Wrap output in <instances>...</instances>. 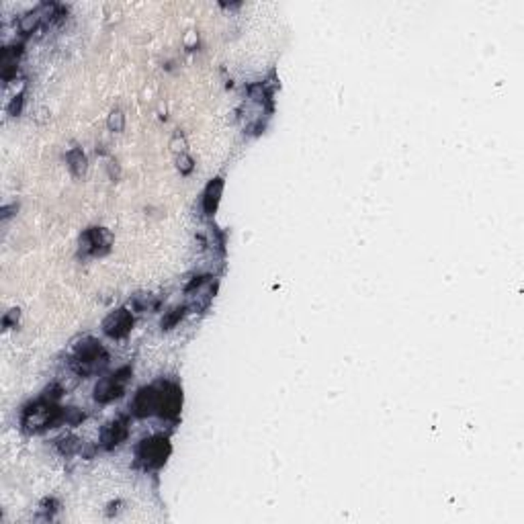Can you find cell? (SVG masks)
<instances>
[{"instance_id": "1", "label": "cell", "mask_w": 524, "mask_h": 524, "mask_svg": "<svg viewBox=\"0 0 524 524\" xmlns=\"http://www.w3.org/2000/svg\"><path fill=\"white\" fill-rule=\"evenodd\" d=\"M105 362L106 353L103 351V346L97 340L86 338V340H83V344L76 346V358L72 360V369L80 377H86V375L95 373L97 369H101Z\"/></svg>"}, {"instance_id": "2", "label": "cell", "mask_w": 524, "mask_h": 524, "mask_svg": "<svg viewBox=\"0 0 524 524\" xmlns=\"http://www.w3.org/2000/svg\"><path fill=\"white\" fill-rule=\"evenodd\" d=\"M168 455H170V444L164 437H152L140 442L138 446V459H142L147 467L164 465Z\"/></svg>"}, {"instance_id": "3", "label": "cell", "mask_w": 524, "mask_h": 524, "mask_svg": "<svg viewBox=\"0 0 524 524\" xmlns=\"http://www.w3.org/2000/svg\"><path fill=\"white\" fill-rule=\"evenodd\" d=\"M160 403H162V389L160 385H152V387H142L135 398H133V414L140 418H146L152 414H160Z\"/></svg>"}, {"instance_id": "4", "label": "cell", "mask_w": 524, "mask_h": 524, "mask_svg": "<svg viewBox=\"0 0 524 524\" xmlns=\"http://www.w3.org/2000/svg\"><path fill=\"white\" fill-rule=\"evenodd\" d=\"M131 373V369H121L117 371L113 377H105L103 381H99V385L95 387V399L101 401V403H109L113 399L121 398L123 396V383L127 381V375Z\"/></svg>"}, {"instance_id": "5", "label": "cell", "mask_w": 524, "mask_h": 524, "mask_svg": "<svg viewBox=\"0 0 524 524\" xmlns=\"http://www.w3.org/2000/svg\"><path fill=\"white\" fill-rule=\"evenodd\" d=\"M131 326H133V317L127 310H119V312L109 315L103 322V330L111 338H123V336L129 334Z\"/></svg>"}, {"instance_id": "6", "label": "cell", "mask_w": 524, "mask_h": 524, "mask_svg": "<svg viewBox=\"0 0 524 524\" xmlns=\"http://www.w3.org/2000/svg\"><path fill=\"white\" fill-rule=\"evenodd\" d=\"M111 244V236L109 231H105L103 228H90L83 233L80 238V246H83L84 254H99L101 248H109Z\"/></svg>"}, {"instance_id": "7", "label": "cell", "mask_w": 524, "mask_h": 524, "mask_svg": "<svg viewBox=\"0 0 524 524\" xmlns=\"http://www.w3.org/2000/svg\"><path fill=\"white\" fill-rule=\"evenodd\" d=\"M127 439V418H117L109 422L103 432H101V442L105 449H115L117 444Z\"/></svg>"}, {"instance_id": "8", "label": "cell", "mask_w": 524, "mask_h": 524, "mask_svg": "<svg viewBox=\"0 0 524 524\" xmlns=\"http://www.w3.org/2000/svg\"><path fill=\"white\" fill-rule=\"evenodd\" d=\"M221 190H224V181H221V178H215V181H211L209 185H207L205 197H203V211H205L207 215H213L215 209H217Z\"/></svg>"}, {"instance_id": "9", "label": "cell", "mask_w": 524, "mask_h": 524, "mask_svg": "<svg viewBox=\"0 0 524 524\" xmlns=\"http://www.w3.org/2000/svg\"><path fill=\"white\" fill-rule=\"evenodd\" d=\"M68 164L72 168V172H74V176H83L84 170H86V158H84L83 150H72L70 154H68Z\"/></svg>"}, {"instance_id": "10", "label": "cell", "mask_w": 524, "mask_h": 524, "mask_svg": "<svg viewBox=\"0 0 524 524\" xmlns=\"http://www.w3.org/2000/svg\"><path fill=\"white\" fill-rule=\"evenodd\" d=\"M185 312H187L185 307H176V310H172V312H170V314H168L166 317L162 319V328H164V330H170V328H174V326H176V324L181 322V317L185 315Z\"/></svg>"}, {"instance_id": "11", "label": "cell", "mask_w": 524, "mask_h": 524, "mask_svg": "<svg viewBox=\"0 0 524 524\" xmlns=\"http://www.w3.org/2000/svg\"><path fill=\"white\" fill-rule=\"evenodd\" d=\"M58 446H60V451H62V453H66V455H72L74 451H78L80 441H78V439H74V437H68V439L58 441Z\"/></svg>"}, {"instance_id": "12", "label": "cell", "mask_w": 524, "mask_h": 524, "mask_svg": "<svg viewBox=\"0 0 524 524\" xmlns=\"http://www.w3.org/2000/svg\"><path fill=\"white\" fill-rule=\"evenodd\" d=\"M109 127H111V131H121V129H123V115H121L119 111L111 113V117H109Z\"/></svg>"}, {"instance_id": "13", "label": "cell", "mask_w": 524, "mask_h": 524, "mask_svg": "<svg viewBox=\"0 0 524 524\" xmlns=\"http://www.w3.org/2000/svg\"><path fill=\"white\" fill-rule=\"evenodd\" d=\"M178 170H181L183 174H189V172H193V160H190L189 156H185V154H181V156H178Z\"/></svg>"}]
</instances>
